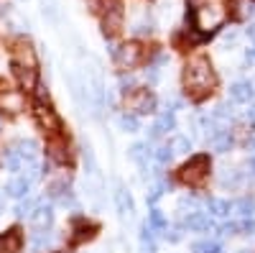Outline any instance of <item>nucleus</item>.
Returning <instances> with one entry per match:
<instances>
[{
	"instance_id": "7c9ffc66",
	"label": "nucleus",
	"mask_w": 255,
	"mask_h": 253,
	"mask_svg": "<svg viewBox=\"0 0 255 253\" xmlns=\"http://www.w3.org/2000/svg\"><path fill=\"white\" fill-rule=\"evenodd\" d=\"M179 213H184V215L197 213V200L194 197H181L179 200Z\"/></svg>"
},
{
	"instance_id": "f03ea898",
	"label": "nucleus",
	"mask_w": 255,
	"mask_h": 253,
	"mask_svg": "<svg viewBox=\"0 0 255 253\" xmlns=\"http://www.w3.org/2000/svg\"><path fill=\"white\" fill-rule=\"evenodd\" d=\"M227 18V10H225V3L222 0H207L204 5H197L191 10V20H194V28L199 31H215L217 26L225 23Z\"/></svg>"
},
{
	"instance_id": "473e14b6",
	"label": "nucleus",
	"mask_w": 255,
	"mask_h": 253,
	"mask_svg": "<svg viewBox=\"0 0 255 253\" xmlns=\"http://www.w3.org/2000/svg\"><path fill=\"white\" fill-rule=\"evenodd\" d=\"M153 156H156V161L163 166V164H168V161H171V156H174V151L171 149H168V146H161V149L158 151H153Z\"/></svg>"
},
{
	"instance_id": "5701e85b",
	"label": "nucleus",
	"mask_w": 255,
	"mask_h": 253,
	"mask_svg": "<svg viewBox=\"0 0 255 253\" xmlns=\"http://www.w3.org/2000/svg\"><path fill=\"white\" fill-rule=\"evenodd\" d=\"M168 149H171L174 154H189L191 151V141L186 138V136H174L171 141H168Z\"/></svg>"
},
{
	"instance_id": "2eb2a0df",
	"label": "nucleus",
	"mask_w": 255,
	"mask_h": 253,
	"mask_svg": "<svg viewBox=\"0 0 255 253\" xmlns=\"http://www.w3.org/2000/svg\"><path fill=\"white\" fill-rule=\"evenodd\" d=\"M28 189H31V182L26 177H13L8 184H5V195L15 197V200H23L28 195Z\"/></svg>"
},
{
	"instance_id": "a878e982",
	"label": "nucleus",
	"mask_w": 255,
	"mask_h": 253,
	"mask_svg": "<svg viewBox=\"0 0 255 253\" xmlns=\"http://www.w3.org/2000/svg\"><path fill=\"white\" fill-rule=\"evenodd\" d=\"M191 253H225L220 243H212V241H197L191 246Z\"/></svg>"
},
{
	"instance_id": "37998d69",
	"label": "nucleus",
	"mask_w": 255,
	"mask_h": 253,
	"mask_svg": "<svg viewBox=\"0 0 255 253\" xmlns=\"http://www.w3.org/2000/svg\"><path fill=\"white\" fill-rule=\"evenodd\" d=\"M240 253H250V251H240Z\"/></svg>"
},
{
	"instance_id": "ddd939ff",
	"label": "nucleus",
	"mask_w": 255,
	"mask_h": 253,
	"mask_svg": "<svg viewBox=\"0 0 255 253\" xmlns=\"http://www.w3.org/2000/svg\"><path fill=\"white\" fill-rule=\"evenodd\" d=\"M15 151L20 154V159H23L26 164H38V143L36 141H31V138L18 141Z\"/></svg>"
},
{
	"instance_id": "79ce46f5",
	"label": "nucleus",
	"mask_w": 255,
	"mask_h": 253,
	"mask_svg": "<svg viewBox=\"0 0 255 253\" xmlns=\"http://www.w3.org/2000/svg\"><path fill=\"white\" fill-rule=\"evenodd\" d=\"M0 207H3V197H0Z\"/></svg>"
},
{
	"instance_id": "dca6fc26",
	"label": "nucleus",
	"mask_w": 255,
	"mask_h": 253,
	"mask_svg": "<svg viewBox=\"0 0 255 253\" xmlns=\"http://www.w3.org/2000/svg\"><path fill=\"white\" fill-rule=\"evenodd\" d=\"M184 228L194 230V233H202V230H209V228H212V220H209V215H204V213H199V210H197V213L186 215Z\"/></svg>"
},
{
	"instance_id": "423d86ee",
	"label": "nucleus",
	"mask_w": 255,
	"mask_h": 253,
	"mask_svg": "<svg viewBox=\"0 0 255 253\" xmlns=\"http://www.w3.org/2000/svg\"><path fill=\"white\" fill-rule=\"evenodd\" d=\"M115 61L120 69H135L143 61V49L138 44H125L115 51Z\"/></svg>"
},
{
	"instance_id": "9d476101",
	"label": "nucleus",
	"mask_w": 255,
	"mask_h": 253,
	"mask_svg": "<svg viewBox=\"0 0 255 253\" xmlns=\"http://www.w3.org/2000/svg\"><path fill=\"white\" fill-rule=\"evenodd\" d=\"M0 108L8 110V113H20L23 110V95L5 87L3 92H0Z\"/></svg>"
},
{
	"instance_id": "b1692460",
	"label": "nucleus",
	"mask_w": 255,
	"mask_h": 253,
	"mask_svg": "<svg viewBox=\"0 0 255 253\" xmlns=\"http://www.w3.org/2000/svg\"><path fill=\"white\" fill-rule=\"evenodd\" d=\"M95 230H97V228H95L92 223H84V220H77V223H74V233H77L74 238H77V241H84V238L90 241V238L95 236Z\"/></svg>"
},
{
	"instance_id": "f3484780",
	"label": "nucleus",
	"mask_w": 255,
	"mask_h": 253,
	"mask_svg": "<svg viewBox=\"0 0 255 253\" xmlns=\"http://www.w3.org/2000/svg\"><path fill=\"white\" fill-rule=\"evenodd\" d=\"M253 95H255V90H253L250 82H235L230 87V97L235 100V102H250Z\"/></svg>"
},
{
	"instance_id": "e433bc0d",
	"label": "nucleus",
	"mask_w": 255,
	"mask_h": 253,
	"mask_svg": "<svg viewBox=\"0 0 255 253\" xmlns=\"http://www.w3.org/2000/svg\"><path fill=\"white\" fill-rule=\"evenodd\" d=\"M148 79H151V82H158V72H156V69H148Z\"/></svg>"
},
{
	"instance_id": "393cba45",
	"label": "nucleus",
	"mask_w": 255,
	"mask_h": 253,
	"mask_svg": "<svg viewBox=\"0 0 255 253\" xmlns=\"http://www.w3.org/2000/svg\"><path fill=\"white\" fill-rule=\"evenodd\" d=\"M51 243H54V238H51L49 230H36L33 233V248L36 251H46V248H51Z\"/></svg>"
},
{
	"instance_id": "1a4fd4ad",
	"label": "nucleus",
	"mask_w": 255,
	"mask_h": 253,
	"mask_svg": "<svg viewBox=\"0 0 255 253\" xmlns=\"http://www.w3.org/2000/svg\"><path fill=\"white\" fill-rule=\"evenodd\" d=\"M23 248V236H20V230H8V233L0 236V253H20Z\"/></svg>"
},
{
	"instance_id": "4c0bfd02",
	"label": "nucleus",
	"mask_w": 255,
	"mask_h": 253,
	"mask_svg": "<svg viewBox=\"0 0 255 253\" xmlns=\"http://www.w3.org/2000/svg\"><path fill=\"white\" fill-rule=\"evenodd\" d=\"M248 118H250V120H253V123H255V105H253V108H250V110H248Z\"/></svg>"
},
{
	"instance_id": "58836bf2",
	"label": "nucleus",
	"mask_w": 255,
	"mask_h": 253,
	"mask_svg": "<svg viewBox=\"0 0 255 253\" xmlns=\"http://www.w3.org/2000/svg\"><path fill=\"white\" fill-rule=\"evenodd\" d=\"M248 36H253V38H255V23H253V26L248 28Z\"/></svg>"
},
{
	"instance_id": "2f4dec72",
	"label": "nucleus",
	"mask_w": 255,
	"mask_h": 253,
	"mask_svg": "<svg viewBox=\"0 0 255 253\" xmlns=\"http://www.w3.org/2000/svg\"><path fill=\"white\" fill-rule=\"evenodd\" d=\"M44 15L51 20V23H59V8H56L54 0H49V3L44 0Z\"/></svg>"
},
{
	"instance_id": "aec40b11",
	"label": "nucleus",
	"mask_w": 255,
	"mask_h": 253,
	"mask_svg": "<svg viewBox=\"0 0 255 253\" xmlns=\"http://www.w3.org/2000/svg\"><path fill=\"white\" fill-rule=\"evenodd\" d=\"M230 202L227 200H217V197H209L207 200V210H209V215H215V218H227L230 215Z\"/></svg>"
},
{
	"instance_id": "9b49d317",
	"label": "nucleus",
	"mask_w": 255,
	"mask_h": 253,
	"mask_svg": "<svg viewBox=\"0 0 255 253\" xmlns=\"http://www.w3.org/2000/svg\"><path fill=\"white\" fill-rule=\"evenodd\" d=\"M13 61H15V67H36V54L31 46L26 44H15L13 49Z\"/></svg>"
},
{
	"instance_id": "4468645a",
	"label": "nucleus",
	"mask_w": 255,
	"mask_h": 253,
	"mask_svg": "<svg viewBox=\"0 0 255 253\" xmlns=\"http://www.w3.org/2000/svg\"><path fill=\"white\" fill-rule=\"evenodd\" d=\"M15 77H18V84H20L23 90H36V87H38L36 67H15Z\"/></svg>"
},
{
	"instance_id": "a211bd4d",
	"label": "nucleus",
	"mask_w": 255,
	"mask_h": 253,
	"mask_svg": "<svg viewBox=\"0 0 255 253\" xmlns=\"http://www.w3.org/2000/svg\"><path fill=\"white\" fill-rule=\"evenodd\" d=\"M209 146H212V149H215V151H220V154H225V151H230V146H232V136L227 133V131H215V133H212L209 138Z\"/></svg>"
},
{
	"instance_id": "bb28decb",
	"label": "nucleus",
	"mask_w": 255,
	"mask_h": 253,
	"mask_svg": "<svg viewBox=\"0 0 255 253\" xmlns=\"http://www.w3.org/2000/svg\"><path fill=\"white\" fill-rule=\"evenodd\" d=\"M118 123H120V128H123L125 133H135L138 125H140V123H138V115H133V113H123Z\"/></svg>"
},
{
	"instance_id": "f704fd0d",
	"label": "nucleus",
	"mask_w": 255,
	"mask_h": 253,
	"mask_svg": "<svg viewBox=\"0 0 255 253\" xmlns=\"http://www.w3.org/2000/svg\"><path fill=\"white\" fill-rule=\"evenodd\" d=\"M166 238L171 241V243H179V241H181V230H179V228H174V230H168V233H166Z\"/></svg>"
},
{
	"instance_id": "6ab92c4d",
	"label": "nucleus",
	"mask_w": 255,
	"mask_h": 253,
	"mask_svg": "<svg viewBox=\"0 0 255 253\" xmlns=\"http://www.w3.org/2000/svg\"><path fill=\"white\" fill-rule=\"evenodd\" d=\"M220 187L222 189H235V187H240V182H243V174L238 172V169H222V174H220Z\"/></svg>"
},
{
	"instance_id": "4be33fe9",
	"label": "nucleus",
	"mask_w": 255,
	"mask_h": 253,
	"mask_svg": "<svg viewBox=\"0 0 255 253\" xmlns=\"http://www.w3.org/2000/svg\"><path fill=\"white\" fill-rule=\"evenodd\" d=\"M148 154H151V151H148V143H133V146H130V159H133L140 169L148 166Z\"/></svg>"
},
{
	"instance_id": "72a5a7b5",
	"label": "nucleus",
	"mask_w": 255,
	"mask_h": 253,
	"mask_svg": "<svg viewBox=\"0 0 255 253\" xmlns=\"http://www.w3.org/2000/svg\"><path fill=\"white\" fill-rule=\"evenodd\" d=\"M243 233L245 236H255V220H245L243 223Z\"/></svg>"
},
{
	"instance_id": "6e6552de",
	"label": "nucleus",
	"mask_w": 255,
	"mask_h": 253,
	"mask_svg": "<svg viewBox=\"0 0 255 253\" xmlns=\"http://www.w3.org/2000/svg\"><path fill=\"white\" fill-rule=\"evenodd\" d=\"M115 207H118V215H120V218H128V215L135 213V202H133L130 192H128L123 184L115 187Z\"/></svg>"
},
{
	"instance_id": "0eeeda50",
	"label": "nucleus",
	"mask_w": 255,
	"mask_h": 253,
	"mask_svg": "<svg viewBox=\"0 0 255 253\" xmlns=\"http://www.w3.org/2000/svg\"><path fill=\"white\" fill-rule=\"evenodd\" d=\"M46 154L56 164H67L69 161V143H67V138H64V136H54L46 143Z\"/></svg>"
},
{
	"instance_id": "f8f14e48",
	"label": "nucleus",
	"mask_w": 255,
	"mask_h": 253,
	"mask_svg": "<svg viewBox=\"0 0 255 253\" xmlns=\"http://www.w3.org/2000/svg\"><path fill=\"white\" fill-rule=\"evenodd\" d=\"M28 218H31V225H33L36 230H46V228L54 223V213H51V207H44V205L36 207Z\"/></svg>"
},
{
	"instance_id": "20e7f679",
	"label": "nucleus",
	"mask_w": 255,
	"mask_h": 253,
	"mask_svg": "<svg viewBox=\"0 0 255 253\" xmlns=\"http://www.w3.org/2000/svg\"><path fill=\"white\" fill-rule=\"evenodd\" d=\"M125 113H133V115L156 113V97L148 90H130L125 95Z\"/></svg>"
},
{
	"instance_id": "412c9836",
	"label": "nucleus",
	"mask_w": 255,
	"mask_h": 253,
	"mask_svg": "<svg viewBox=\"0 0 255 253\" xmlns=\"http://www.w3.org/2000/svg\"><path fill=\"white\" fill-rule=\"evenodd\" d=\"M156 131L163 136V133H168V131H174L176 128V118H174V113L171 110H166V113H161L158 118H156Z\"/></svg>"
},
{
	"instance_id": "ea45409f",
	"label": "nucleus",
	"mask_w": 255,
	"mask_h": 253,
	"mask_svg": "<svg viewBox=\"0 0 255 253\" xmlns=\"http://www.w3.org/2000/svg\"><path fill=\"white\" fill-rule=\"evenodd\" d=\"M248 146H250V151L255 154V138H250V143H248Z\"/></svg>"
},
{
	"instance_id": "c756f323",
	"label": "nucleus",
	"mask_w": 255,
	"mask_h": 253,
	"mask_svg": "<svg viewBox=\"0 0 255 253\" xmlns=\"http://www.w3.org/2000/svg\"><path fill=\"white\" fill-rule=\"evenodd\" d=\"M238 213L245 215V218H250V215L255 213V200H253V197H243V200L238 202Z\"/></svg>"
},
{
	"instance_id": "cd10ccee",
	"label": "nucleus",
	"mask_w": 255,
	"mask_h": 253,
	"mask_svg": "<svg viewBox=\"0 0 255 253\" xmlns=\"http://www.w3.org/2000/svg\"><path fill=\"white\" fill-rule=\"evenodd\" d=\"M148 225H151L153 230H168V223H166V218H163V213H161V210H151V223H148Z\"/></svg>"
},
{
	"instance_id": "7ed1b4c3",
	"label": "nucleus",
	"mask_w": 255,
	"mask_h": 253,
	"mask_svg": "<svg viewBox=\"0 0 255 253\" xmlns=\"http://www.w3.org/2000/svg\"><path fill=\"white\" fill-rule=\"evenodd\" d=\"M209 156H191L179 172V179L186 184V187H202L209 177Z\"/></svg>"
},
{
	"instance_id": "a19ab883",
	"label": "nucleus",
	"mask_w": 255,
	"mask_h": 253,
	"mask_svg": "<svg viewBox=\"0 0 255 253\" xmlns=\"http://www.w3.org/2000/svg\"><path fill=\"white\" fill-rule=\"evenodd\" d=\"M248 59H255V49H250V51H248Z\"/></svg>"
},
{
	"instance_id": "f257e3e1",
	"label": "nucleus",
	"mask_w": 255,
	"mask_h": 253,
	"mask_svg": "<svg viewBox=\"0 0 255 253\" xmlns=\"http://www.w3.org/2000/svg\"><path fill=\"white\" fill-rule=\"evenodd\" d=\"M217 84V74L212 69V61L207 56H191L184 64V90L189 97L202 100L207 97Z\"/></svg>"
},
{
	"instance_id": "c9c22d12",
	"label": "nucleus",
	"mask_w": 255,
	"mask_h": 253,
	"mask_svg": "<svg viewBox=\"0 0 255 253\" xmlns=\"http://www.w3.org/2000/svg\"><path fill=\"white\" fill-rule=\"evenodd\" d=\"M120 87L128 92V87H133V77H120Z\"/></svg>"
},
{
	"instance_id": "39448f33",
	"label": "nucleus",
	"mask_w": 255,
	"mask_h": 253,
	"mask_svg": "<svg viewBox=\"0 0 255 253\" xmlns=\"http://www.w3.org/2000/svg\"><path fill=\"white\" fill-rule=\"evenodd\" d=\"M33 118H36V123H38L44 131H49L51 136H59V131H61V118L56 115L54 108H49L46 102H36Z\"/></svg>"
},
{
	"instance_id": "c85d7f7f",
	"label": "nucleus",
	"mask_w": 255,
	"mask_h": 253,
	"mask_svg": "<svg viewBox=\"0 0 255 253\" xmlns=\"http://www.w3.org/2000/svg\"><path fill=\"white\" fill-rule=\"evenodd\" d=\"M33 210H36V200H20L18 202V207H15V215H20V218H26V215H31L33 213Z\"/></svg>"
}]
</instances>
